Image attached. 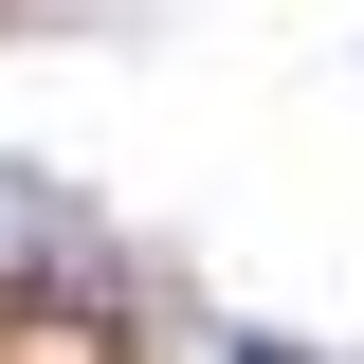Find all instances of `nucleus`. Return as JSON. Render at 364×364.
I'll return each instance as SVG.
<instances>
[{"instance_id":"f257e3e1","label":"nucleus","mask_w":364,"mask_h":364,"mask_svg":"<svg viewBox=\"0 0 364 364\" xmlns=\"http://www.w3.org/2000/svg\"><path fill=\"white\" fill-rule=\"evenodd\" d=\"M219 364H310V346H291V328H237V346H219Z\"/></svg>"}]
</instances>
